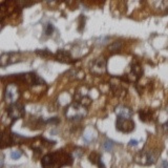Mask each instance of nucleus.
Returning <instances> with one entry per match:
<instances>
[{
	"instance_id": "1",
	"label": "nucleus",
	"mask_w": 168,
	"mask_h": 168,
	"mask_svg": "<svg viewBox=\"0 0 168 168\" xmlns=\"http://www.w3.org/2000/svg\"><path fill=\"white\" fill-rule=\"evenodd\" d=\"M117 129L123 132H130L135 129V123L130 120V118L118 117L117 120Z\"/></svg>"
},
{
	"instance_id": "2",
	"label": "nucleus",
	"mask_w": 168,
	"mask_h": 168,
	"mask_svg": "<svg viewBox=\"0 0 168 168\" xmlns=\"http://www.w3.org/2000/svg\"><path fill=\"white\" fill-rule=\"evenodd\" d=\"M5 101L7 103H15L17 99L19 97V92H18V87L15 85L14 83H11L5 87Z\"/></svg>"
},
{
	"instance_id": "3",
	"label": "nucleus",
	"mask_w": 168,
	"mask_h": 168,
	"mask_svg": "<svg viewBox=\"0 0 168 168\" xmlns=\"http://www.w3.org/2000/svg\"><path fill=\"white\" fill-rule=\"evenodd\" d=\"M7 114L13 120H17V119L21 118L23 116V114H24V109H23V106L21 104L12 103L11 106L7 108Z\"/></svg>"
},
{
	"instance_id": "4",
	"label": "nucleus",
	"mask_w": 168,
	"mask_h": 168,
	"mask_svg": "<svg viewBox=\"0 0 168 168\" xmlns=\"http://www.w3.org/2000/svg\"><path fill=\"white\" fill-rule=\"evenodd\" d=\"M67 111H73V114L66 115L67 118L71 119V120H80V119H82L84 117V115H85V111H83V108L80 105H78V104H73V105L67 109Z\"/></svg>"
},
{
	"instance_id": "5",
	"label": "nucleus",
	"mask_w": 168,
	"mask_h": 168,
	"mask_svg": "<svg viewBox=\"0 0 168 168\" xmlns=\"http://www.w3.org/2000/svg\"><path fill=\"white\" fill-rule=\"evenodd\" d=\"M116 112H117L118 117H122V118H130L132 115V111H130L129 108L124 106H120L116 109Z\"/></svg>"
},
{
	"instance_id": "6",
	"label": "nucleus",
	"mask_w": 168,
	"mask_h": 168,
	"mask_svg": "<svg viewBox=\"0 0 168 168\" xmlns=\"http://www.w3.org/2000/svg\"><path fill=\"white\" fill-rule=\"evenodd\" d=\"M55 156H56V155H46L45 157H43L42 161H41L42 166H44V167L53 166V165L55 164V161H56Z\"/></svg>"
},
{
	"instance_id": "7",
	"label": "nucleus",
	"mask_w": 168,
	"mask_h": 168,
	"mask_svg": "<svg viewBox=\"0 0 168 168\" xmlns=\"http://www.w3.org/2000/svg\"><path fill=\"white\" fill-rule=\"evenodd\" d=\"M57 59L59 60V61H61V62H71L72 58H71V55H69V53L61 50V51H58Z\"/></svg>"
},
{
	"instance_id": "8",
	"label": "nucleus",
	"mask_w": 168,
	"mask_h": 168,
	"mask_svg": "<svg viewBox=\"0 0 168 168\" xmlns=\"http://www.w3.org/2000/svg\"><path fill=\"white\" fill-rule=\"evenodd\" d=\"M96 68H99V73H102L104 69H105V61L102 59L97 60L95 63V66L92 67V71H95Z\"/></svg>"
},
{
	"instance_id": "9",
	"label": "nucleus",
	"mask_w": 168,
	"mask_h": 168,
	"mask_svg": "<svg viewBox=\"0 0 168 168\" xmlns=\"http://www.w3.org/2000/svg\"><path fill=\"white\" fill-rule=\"evenodd\" d=\"M54 32V25L52 24V23H48V24L45 25V28H44V33L45 35H47V36H50V35Z\"/></svg>"
},
{
	"instance_id": "10",
	"label": "nucleus",
	"mask_w": 168,
	"mask_h": 168,
	"mask_svg": "<svg viewBox=\"0 0 168 168\" xmlns=\"http://www.w3.org/2000/svg\"><path fill=\"white\" fill-rule=\"evenodd\" d=\"M103 147L106 151H111V150L112 149V147H114V143H112L111 141H105L103 144Z\"/></svg>"
},
{
	"instance_id": "11",
	"label": "nucleus",
	"mask_w": 168,
	"mask_h": 168,
	"mask_svg": "<svg viewBox=\"0 0 168 168\" xmlns=\"http://www.w3.org/2000/svg\"><path fill=\"white\" fill-rule=\"evenodd\" d=\"M21 156H22V153H21V151H19V150H15V151L11 152V158L13 159V160H17V159H19Z\"/></svg>"
},
{
	"instance_id": "12",
	"label": "nucleus",
	"mask_w": 168,
	"mask_h": 168,
	"mask_svg": "<svg viewBox=\"0 0 168 168\" xmlns=\"http://www.w3.org/2000/svg\"><path fill=\"white\" fill-rule=\"evenodd\" d=\"M120 46H121V44H120V43H119V42H115L114 44L109 46V48H111V51H117L118 48L120 47Z\"/></svg>"
},
{
	"instance_id": "13",
	"label": "nucleus",
	"mask_w": 168,
	"mask_h": 168,
	"mask_svg": "<svg viewBox=\"0 0 168 168\" xmlns=\"http://www.w3.org/2000/svg\"><path fill=\"white\" fill-rule=\"evenodd\" d=\"M129 145L130 146H137L138 145V141L137 140H131L129 142Z\"/></svg>"
},
{
	"instance_id": "14",
	"label": "nucleus",
	"mask_w": 168,
	"mask_h": 168,
	"mask_svg": "<svg viewBox=\"0 0 168 168\" xmlns=\"http://www.w3.org/2000/svg\"><path fill=\"white\" fill-rule=\"evenodd\" d=\"M163 127H164V129H165V131H168V120H167V122L164 124L163 125Z\"/></svg>"
},
{
	"instance_id": "15",
	"label": "nucleus",
	"mask_w": 168,
	"mask_h": 168,
	"mask_svg": "<svg viewBox=\"0 0 168 168\" xmlns=\"http://www.w3.org/2000/svg\"><path fill=\"white\" fill-rule=\"evenodd\" d=\"M46 2H48V3H51V2H54L55 0H45Z\"/></svg>"
},
{
	"instance_id": "16",
	"label": "nucleus",
	"mask_w": 168,
	"mask_h": 168,
	"mask_svg": "<svg viewBox=\"0 0 168 168\" xmlns=\"http://www.w3.org/2000/svg\"><path fill=\"white\" fill-rule=\"evenodd\" d=\"M162 166H168V164L167 163H163V164H162Z\"/></svg>"
}]
</instances>
